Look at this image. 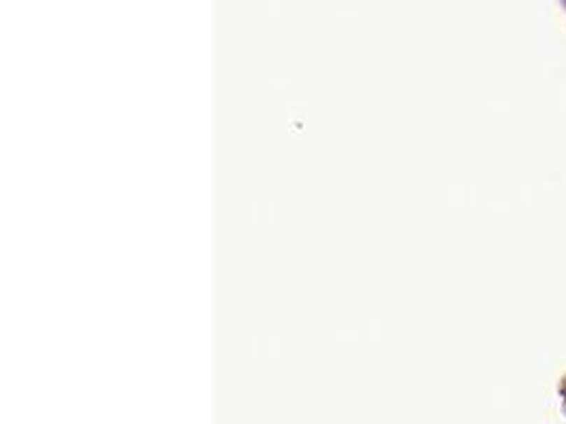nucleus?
Segmentation results:
<instances>
[]
</instances>
